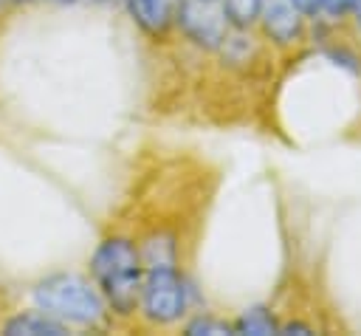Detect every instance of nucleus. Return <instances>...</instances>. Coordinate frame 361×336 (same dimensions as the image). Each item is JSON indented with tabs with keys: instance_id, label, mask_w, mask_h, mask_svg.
I'll use <instances>...</instances> for the list:
<instances>
[{
	"instance_id": "obj_1",
	"label": "nucleus",
	"mask_w": 361,
	"mask_h": 336,
	"mask_svg": "<svg viewBox=\"0 0 361 336\" xmlns=\"http://www.w3.org/2000/svg\"><path fill=\"white\" fill-rule=\"evenodd\" d=\"M90 268L104 302L116 313H133L141 302L144 282V260L138 248L127 237H107L93 251Z\"/></svg>"
},
{
	"instance_id": "obj_2",
	"label": "nucleus",
	"mask_w": 361,
	"mask_h": 336,
	"mask_svg": "<svg viewBox=\"0 0 361 336\" xmlns=\"http://www.w3.org/2000/svg\"><path fill=\"white\" fill-rule=\"evenodd\" d=\"M34 305L59 322L99 325L104 319V296L76 274H54L37 282Z\"/></svg>"
},
{
	"instance_id": "obj_3",
	"label": "nucleus",
	"mask_w": 361,
	"mask_h": 336,
	"mask_svg": "<svg viewBox=\"0 0 361 336\" xmlns=\"http://www.w3.org/2000/svg\"><path fill=\"white\" fill-rule=\"evenodd\" d=\"M141 311L155 325H169L186 311V285L175 271V263L144 265Z\"/></svg>"
},
{
	"instance_id": "obj_4",
	"label": "nucleus",
	"mask_w": 361,
	"mask_h": 336,
	"mask_svg": "<svg viewBox=\"0 0 361 336\" xmlns=\"http://www.w3.org/2000/svg\"><path fill=\"white\" fill-rule=\"evenodd\" d=\"M175 17L186 31V37L195 40L197 45L214 48L226 40L228 20H226V11L214 6V0H180Z\"/></svg>"
},
{
	"instance_id": "obj_5",
	"label": "nucleus",
	"mask_w": 361,
	"mask_h": 336,
	"mask_svg": "<svg viewBox=\"0 0 361 336\" xmlns=\"http://www.w3.org/2000/svg\"><path fill=\"white\" fill-rule=\"evenodd\" d=\"M259 20L265 25V34L282 45L296 42L302 34V11L293 0H262Z\"/></svg>"
},
{
	"instance_id": "obj_6",
	"label": "nucleus",
	"mask_w": 361,
	"mask_h": 336,
	"mask_svg": "<svg viewBox=\"0 0 361 336\" xmlns=\"http://www.w3.org/2000/svg\"><path fill=\"white\" fill-rule=\"evenodd\" d=\"M178 3L180 0H127V8L144 31L164 34L178 11Z\"/></svg>"
},
{
	"instance_id": "obj_7",
	"label": "nucleus",
	"mask_w": 361,
	"mask_h": 336,
	"mask_svg": "<svg viewBox=\"0 0 361 336\" xmlns=\"http://www.w3.org/2000/svg\"><path fill=\"white\" fill-rule=\"evenodd\" d=\"M8 336H62L65 322L54 319L51 313H20L6 325Z\"/></svg>"
},
{
	"instance_id": "obj_8",
	"label": "nucleus",
	"mask_w": 361,
	"mask_h": 336,
	"mask_svg": "<svg viewBox=\"0 0 361 336\" xmlns=\"http://www.w3.org/2000/svg\"><path fill=\"white\" fill-rule=\"evenodd\" d=\"M234 330L237 333H251V336H268V333H276V325H274V316L265 308H251L234 322Z\"/></svg>"
},
{
	"instance_id": "obj_9",
	"label": "nucleus",
	"mask_w": 361,
	"mask_h": 336,
	"mask_svg": "<svg viewBox=\"0 0 361 336\" xmlns=\"http://www.w3.org/2000/svg\"><path fill=\"white\" fill-rule=\"evenodd\" d=\"M259 8H262V0H223L226 20L228 25H237V28H245L254 20H259Z\"/></svg>"
},
{
	"instance_id": "obj_10",
	"label": "nucleus",
	"mask_w": 361,
	"mask_h": 336,
	"mask_svg": "<svg viewBox=\"0 0 361 336\" xmlns=\"http://www.w3.org/2000/svg\"><path fill=\"white\" fill-rule=\"evenodd\" d=\"M186 333H192V336H200V333H228V325H223L217 319H209V316H200V319L186 325Z\"/></svg>"
},
{
	"instance_id": "obj_11",
	"label": "nucleus",
	"mask_w": 361,
	"mask_h": 336,
	"mask_svg": "<svg viewBox=\"0 0 361 336\" xmlns=\"http://www.w3.org/2000/svg\"><path fill=\"white\" fill-rule=\"evenodd\" d=\"M353 6H355V0H319V11H327V14H333V17L350 11Z\"/></svg>"
},
{
	"instance_id": "obj_12",
	"label": "nucleus",
	"mask_w": 361,
	"mask_h": 336,
	"mask_svg": "<svg viewBox=\"0 0 361 336\" xmlns=\"http://www.w3.org/2000/svg\"><path fill=\"white\" fill-rule=\"evenodd\" d=\"M293 3L302 14H316L319 11V0H293Z\"/></svg>"
},
{
	"instance_id": "obj_13",
	"label": "nucleus",
	"mask_w": 361,
	"mask_h": 336,
	"mask_svg": "<svg viewBox=\"0 0 361 336\" xmlns=\"http://www.w3.org/2000/svg\"><path fill=\"white\" fill-rule=\"evenodd\" d=\"M293 330H296V333H310V328H307V325H299V322H290V325L282 328V333H293Z\"/></svg>"
},
{
	"instance_id": "obj_14",
	"label": "nucleus",
	"mask_w": 361,
	"mask_h": 336,
	"mask_svg": "<svg viewBox=\"0 0 361 336\" xmlns=\"http://www.w3.org/2000/svg\"><path fill=\"white\" fill-rule=\"evenodd\" d=\"M353 11H355V23H358V28H361V0H355Z\"/></svg>"
},
{
	"instance_id": "obj_15",
	"label": "nucleus",
	"mask_w": 361,
	"mask_h": 336,
	"mask_svg": "<svg viewBox=\"0 0 361 336\" xmlns=\"http://www.w3.org/2000/svg\"><path fill=\"white\" fill-rule=\"evenodd\" d=\"M23 3H31V0H23Z\"/></svg>"
}]
</instances>
